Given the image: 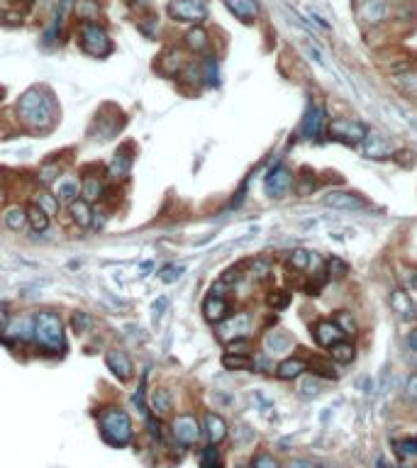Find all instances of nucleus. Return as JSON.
Listing matches in <instances>:
<instances>
[{"label": "nucleus", "instance_id": "1", "mask_svg": "<svg viewBox=\"0 0 417 468\" xmlns=\"http://www.w3.org/2000/svg\"><path fill=\"white\" fill-rule=\"evenodd\" d=\"M18 115L23 120L25 127L30 130H49L54 127L56 122V108H54V100L46 90L42 88H30L20 95L18 100Z\"/></svg>", "mask_w": 417, "mask_h": 468}, {"label": "nucleus", "instance_id": "2", "mask_svg": "<svg viewBox=\"0 0 417 468\" xmlns=\"http://www.w3.org/2000/svg\"><path fill=\"white\" fill-rule=\"evenodd\" d=\"M35 339L44 351H51V354H61L66 349V339H64V322L56 312L51 310H42L35 315Z\"/></svg>", "mask_w": 417, "mask_h": 468}, {"label": "nucleus", "instance_id": "3", "mask_svg": "<svg viewBox=\"0 0 417 468\" xmlns=\"http://www.w3.org/2000/svg\"><path fill=\"white\" fill-rule=\"evenodd\" d=\"M98 424H100V434H103V439L110 446H127L132 441V434H135L130 414L123 407L103 410L98 417Z\"/></svg>", "mask_w": 417, "mask_h": 468}, {"label": "nucleus", "instance_id": "4", "mask_svg": "<svg viewBox=\"0 0 417 468\" xmlns=\"http://www.w3.org/2000/svg\"><path fill=\"white\" fill-rule=\"evenodd\" d=\"M78 44H81V49L86 51L88 56H96V58L110 56L115 49L108 30H105L103 25L93 23V20L91 23L78 25Z\"/></svg>", "mask_w": 417, "mask_h": 468}, {"label": "nucleus", "instance_id": "5", "mask_svg": "<svg viewBox=\"0 0 417 468\" xmlns=\"http://www.w3.org/2000/svg\"><path fill=\"white\" fill-rule=\"evenodd\" d=\"M168 15L183 25H203L208 20V0H171Z\"/></svg>", "mask_w": 417, "mask_h": 468}, {"label": "nucleus", "instance_id": "6", "mask_svg": "<svg viewBox=\"0 0 417 468\" xmlns=\"http://www.w3.org/2000/svg\"><path fill=\"white\" fill-rule=\"evenodd\" d=\"M293 185H295V176L286 164H276V166L268 168V173L263 176V190H266V195L273 200L286 198L290 190H293Z\"/></svg>", "mask_w": 417, "mask_h": 468}, {"label": "nucleus", "instance_id": "7", "mask_svg": "<svg viewBox=\"0 0 417 468\" xmlns=\"http://www.w3.org/2000/svg\"><path fill=\"white\" fill-rule=\"evenodd\" d=\"M327 135L337 142H344L349 147H356L363 142V137L368 135L366 125H361L359 120H349V117H337L327 125Z\"/></svg>", "mask_w": 417, "mask_h": 468}, {"label": "nucleus", "instance_id": "8", "mask_svg": "<svg viewBox=\"0 0 417 468\" xmlns=\"http://www.w3.org/2000/svg\"><path fill=\"white\" fill-rule=\"evenodd\" d=\"M171 434L173 439L181 446H193L195 441L200 439V424L193 414H178L171 424Z\"/></svg>", "mask_w": 417, "mask_h": 468}, {"label": "nucleus", "instance_id": "9", "mask_svg": "<svg viewBox=\"0 0 417 468\" xmlns=\"http://www.w3.org/2000/svg\"><path fill=\"white\" fill-rule=\"evenodd\" d=\"M322 203L327 207H335V210H361V207H366V200L354 190H327L322 195Z\"/></svg>", "mask_w": 417, "mask_h": 468}, {"label": "nucleus", "instance_id": "10", "mask_svg": "<svg viewBox=\"0 0 417 468\" xmlns=\"http://www.w3.org/2000/svg\"><path fill=\"white\" fill-rule=\"evenodd\" d=\"M359 147H361L363 156L373 159V161H381V159H388L390 154H393V144H390V140L385 135H378V132H368Z\"/></svg>", "mask_w": 417, "mask_h": 468}, {"label": "nucleus", "instance_id": "11", "mask_svg": "<svg viewBox=\"0 0 417 468\" xmlns=\"http://www.w3.org/2000/svg\"><path fill=\"white\" fill-rule=\"evenodd\" d=\"M251 332V317L247 312H237V315H230L225 322H220V337L225 342H232V339L239 337H249Z\"/></svg>", "mask_w": 417, "mask_h": 468}, {"label": "nucleus", "instance_id": "12", "mask_svg": "<svg viewBox=\"0 0 417 468\" xmlns=\"http://www.w3.org/2000/svg\"><path fill=\"white\" fill-rule=\"evenodd\" d=\"M325 122H327L325 108H322V105H308V110H305V115H303V122H300V135H303L305 140H313V137L325 132Z\"/></svg>", "mask_w": 417, "mask_h": 468}, {"label": "nucleus", "instance_id": "13", "mask_svg": "<svg viewBox=\"0 0 417 468\" xmlns=\"http://www.w3.org/2000/svg\"><path fill=\"white\" fill-rule=\"evenodd\" d=\"M313 337H315V342H318V347L330 349V347H335L337 342L347 339V334L337 327L335 320H318L313 324Z\"/></svg>", "mask_w": 417, "mask_h": 468}, {"label": "nucleus", "instance_id": "14", "mask_svg": "<svg viewBox=\"0 0 417 468\" xmlns=\"http://www.w3.org/2000/svg\"><path fill=\"white\" fill-rule=\"evenodd\" d=\"M203 315H205V320L213 322V324L225 322L227 317L232 315L230 300H227L225 295H215V292H210V295L203 300Z\"/></svg>", "mask_w": 417, "mask_h": 468}, {"label": "nucleus", "instance_id": "15", "mask_svg": "<svg viewBox=\"0 0 417 468\" xmlns=\"http://www.w3.org/2000/svg\"><path fill=\"white\" fill-rule=\"evenodd\" d=\"M390 13H393V5H390V0H363L361 10H359L361 20H363V23H368V25L385 23V20L390 18Z\"/></svg>", "mask_w": 417, "mask_h": 468}, {"label": "nucleus", "instance_id": "16", "mask_svg": "<svg viewBox=\"0 0 417 468\" xmlns=\"http://www.w3.org/2000/svg\"><path fill=\"white\" fill-rule=\"evenodd\" d=\"M223 3H225V8L244 25H254L259 20V15H261V8H259L256 0H223Z\"/></svg>", "mask_w": 417, "mask_h": 468}, {"label": "nucleus", "instance_id": "17", "mask_svg": "<svg viewBox=\"0 0 417 468\" xmlns=\"http://www.w3.org/2000/svg\"><path fill=\"white\" fill-rule=\"evenodd\" d=\"M305 364H308V371L315 376V378H322V381H337L340 378V369H337L335 361L327 359V356L313 354V356L305 359Z\"/></svg>", "mask_w": 417, "mask_h": 468}, {"label": "nucleus", "instance_id": "18", "mask_svg": "<svg viewBox=\"0 0 417 468\" xmlns=\"http://www.w3.org/2000/svg\"><path fill=\"white\" fill-rule=\"evenodd\" d=\"M105 364H108V369L113 371V376H118L120 381H130L132 374H135V366H132L130 356L125 354V351H120V349L108 351Z\"/></svg>", "mask_w": 417, "mask_h": 468}, {"label": "nucleus", "instance_id": "19", "mask_svg": "<svg viewBox=\"0 0 417 468\" xmlns=\"http://www.w3.org/2000/svg\"><path fill=\"white\" fill-rule=\"evenodd\" d=\"M388 300H390V307H393V312L400 317V320H415V317H417L415 302L410 300V295L403 288H395L393 292H390Z\"/></svg>", "mask_w": 417, "mask_h": 468}, {"label": "nucleus", "instance_id": "20", "mask_svg": "<svg viewBox=\"0 0 417 468\" xmlns=\"http://www.w3.org/2000/svg\"><path fill=\"white\" fill-rule=\"evenodd\" d=\"M132 161H135V156H132V144H125L123 149H118V154H115L113 161H110V168H108L110 176H113V178H125L132 168Z\"/></svg>", "mask_w": 417, "mask_h": 468}, {"label": "nucleus", "instance_id": "21", "mask_svg": "<svg viewBox=\"0 0 417 468\" xmlns=\"http://www.w3.org/2000/svg\"><path fill=\"white\" fill-rule=\"evenodd\" d=\"M303 371H308V364L300 356H288L276 366V376L281 381H295L298 376H303Z\"/></svg>", "mask_w": 417, "mask_h": 468}, {"label": "nucleus", "instance_id": "22", "mask_svg": "<svg viewBox=\"0 0 417 468\" xmlns=\"http://www.w3.org/2000/svg\"><path fill=\"white\" fill-rule=\"evenodd\" d=\"M205 434H208L210 444L218 446L220 441H225L227 437V422L220 417L218 412H208L205 414Z\"/></svg>", "mask_w": 417, "mask_h": 468}, {"label": "nucleus", "instance_id": "23", "mask_svg": "<svg viewBox=\"0 0 417 468\" xmlns=\"http://www.w3.org/2000/svg\"><path fill=\"white\" fill-rule=\"evenodd\" d=\"M68 212H71V220L76 222L78 227L93 225V207L86 198H73L71 203H68Z\"/></svg>", "mask_w": 417, "mask_h": 468}, {"label": "nucleus", "instance_id": "24", "mask_svg": "<svg viewBox=\"0 0 417 468\" xmlns=\"http://www.w3.org/2000/svg\"><path fill=\"white\" fill-rule=\"evenodd\" d=\"M5 332L13 339H18V342H27V339L35 337V317H23V320H13V322L8 320Z\"/></svg>", "mask_w": 417, "mask_h": 468}, {"label": "nucleus", "instance_id": "25", "mask_svg": "<svg viewBox=\"0 0 417 468\" xmlns=\"http://www.w3.org/2000/svg\"><path fill=\"white\" fill-rule=\"evenodd\" d=\"M263 344H266L268 354H286V351L293 349V339H290V334L283 332V329H276V332L266 334Z\"/></svg>", "mask_w": 417, "mask_h": 468}, {"label": "nucleus", "instance_id": "26", "mask_svg": "<svg viewBox=\"0 0 417 468\" xmlns=\"http://www.w3.org/2000/svg\"><path fill=\"white\" fill-rule=\"evenodd\" d=\"M330 359L335 361L337 366L351 364V361L356 359V347H354L351 342H347V339H342V342H337L335 347H330Z\"/></svg>", "mask_w": 417, "mask_h": 468}, {"label": "nucleus", "instance_id": "27", "mask_svg": "<svg viewBox=\"0 0 417 468\" xmlns=\"http://www.w3.org/2000/svg\"><path fill=\"white\" fill-rule=\"evenodd\" d=\"M186 47L195 54H200V51H205L210 47V35L205 32V27H200V25H193L191 30L186 32Z\"/></svg>", "mask_w": 417, "mask_h": 468}, {"label": "nucleus", "instance_id": "28", "mask_svg": "<svg viewBox=\"0 0 417 468\" xmlns=\"http://www.w3.org/2000/svg\"><path fill=\"white\" fill-rule=\"evenodd\" d=\"M81 193H83V198L88 200V203H93V200H100L103 198V193H105V185H103V178L100 176H86L83 178V183H81Z\"/></svg>", "mask_w": 417, "mask_h": 468}, {"label": "nucleus", "instance_id": "29", "mask_svg": "<svg viewBox=\"0 0 417 468\" xmlns=\"http://www.w3.org/2000/svg\"><path fill=\"white\" fill-rule=\"evenodd\" d=\"M327 281H330V273H327V269L325 266H322L320 271H315L313 276H310V278H305L303 281V292L305 295H320L322 292V288H325V283Z\"/></svg>", "mask_w": 417, "mask_h": 468}, {"label": "nucleus", "instance_id": "30", "mask_svg": "<svg viewBox=\"0 0 417 468\" xmlns=\"http://www.w3.org/2000/svg\"><path fill=\"white\" fill-rule=\"evenodd\" d=\"M3 220L13 232H23L27 227V207H10L3 215Z\"/></svg>", "mask_w": 417, "mask_h": 468}, {"label": "nucleus", "instance_id": "31", "mask_svg": "<svg viewBox=\"0 0 417 468\" xmlns=\"http://www.w3.org/2000/svg\"><path fill=\"white\" fill-rule=\"evenodd\" d=\"M27 225L32 227V232H46L49 230V215H46L37 203L30 205L27 207Z\"/></svg>", "mask_w": 417, "mask_h": 468}, {"label": "nucleus", "instance_id": "32", "mask_svg": "<svg viewBox=\"0 0 417 468\" xmlns=\"http://www.w3.org/2000/svg\"><path fill=\"white\" fill-rule=\"evenodd\" d=\"M54 195L59 200H66V203H71L73 198H78V180L71 178V176H66V178H59V180H56Z\"/></svg>", "mask_w": 417, "mask_h": 468}, {"label": "nucleus", "instance_id": "33", "mask_svg": "<svg viewBox=\"0 0 417 468\" xmlns=\"http://www.w3.org/2000/svg\"><path fill=\"white\" fill-rule=\"evenodd\" d=\"M332 320L337 322V327L342 329V332L347 334V337H354V334L359 332V324H356V317L351 315L349 310H337L335 315H332Z\"/></svg>", "mask_w": 417, "mask_h": 468}, {"label": "nucleus", "instance_id": "34", "mask_svg": "<svg viewBox=\"0 0 417 468\" xmlns=\"http://www.w3.org/2000/svg\"><path fill=\"white\" fill-rule=\"evenodd\" d=\"M171 407H173L171 393H168L166 388H154V393H151V410L159 414H166Z\"/></svg>", "mask_w": 417, "mask_h": 468}, {"label": "nucleus", "instance_id": "35", "mask_svg": "<svg viewBox=\"0 0 417 468\" xmlns=\"http://www.w3.org/2000/svg\"><path fill=\"white\" fill-rule=\"evenodd\" d=\"M290 290L286 288H273L266 292V305L271 307V310H286V307L290 305Z\"/></svg>", "mask_w": 417, "mask_h": 468}, {"label": "nucleus", "instance_id": "36", "mask_svg": "<svg viewBox=\"0 0 417 468\" xmlns=\"http://www.w3.org/2000/svg\"><path fill=\"white\" fill-rule=\"evenodd\" d=\"M223 366L227 371H247V369H251V359H249V354H227L223 356Z\"/></svg>", "mask_w": 417, "mask_h": 468}, {"label": "nucleus", "instance_id": "37", "mask_svg": "<svg viewBox=\"0 0 417 468\" xmlns=\"http://www.w3.org/2000/svg\"><path fill=\"white\" fill-rule=\"evenodd\" d=\"M200 468H223V456H220V449L215 444L205 446L200 451Z\"/></svg>", "mask_w": 417, "mask_h": 468}, {"label": "nucleus", "instance_id": "38", "mask_svg": "<svg viewBox=\"0 0 417 468\" xmlns=\"http://www.w3.org/2000/svg\"><path fill=\"white\" fill-rule=\"evenodd\" d=\"M288 264L293 266L295 271H308L310 269V264H313V254L308 252V249H295V252H290L288 254Z\"/></svg>", "mask_w": 417, "mask_h": 468}, {"label": "nucleus", "instance_id": "39", "mask_svg": "<svg viewBox=\"0 0 417 468\" xmlns=\"http://www.w3.org/2000/svg\"><path fill=\"white\" fill-rule=\"evenodd\" d=\"M318 183H320V180L315 178V176L305 173V176H300V178L295 180L293 188L298 190V195H313L315 190H318Z\"/></svg>", "mask_w": 417, "mask_h": 468}, {"label": "nucleus", "instance_id": "40", "mask_svg": "<svg viewBox=\"0 0 417 468\" xmlns=\"http://www.w3.org/2000/svg\"><path fill=\"white\" fill-rule=\"evenodd\" d=\"M200 66H203V78L208 81V86H218V58L205 56Z\"/></svg>", "mask_w": 417, "mask_h": 468}, {"label": "nucleus", "instance_id": "41", "mask_svg": "<svg viewBox=\"0 0 417 468\" xmlns=\"http://www.w3.org/2000/svg\"><path fill=\"white\" fill-rule=\"evenodd\" d=\"M325 269H327V273H330V278H344V276L349 273V266L342 261L340 257H330V259H327Z\"/></svg>", "mask_w": 417, "mask_h": 468}, {"label": "nucleus", "instance_id": "42", "mask_svg": "<svg viewBox=\"0 0 417 468\" xmlns=\"http://www.w3.org/2000/svg\"><path fill=\"white\" fill-rule=\"evenodd\" d=\"M395 451L403 459H410V456H417V437H403L400 441H395Z\"/></svg>", "mask_w": 417, "mask_h": 468}, {"label": "nucleus", "instance_id": "43", "mask_svg": "<svg viewBox=\"0 0 417 468\" xmlns=\"http://www.w3.org/2000/svg\"><path fill=\"white\" fill-rule=\"evenodd\" d=\"M91 324H93V320H91V315H88V312H73L71 327H73V332H76V334L88 332V329H91Z\"/></svg>", "mask_w": 417, "mask_h": 468}, {"label": "nucleus", "instance_id": "44", "mask_svg": "<svg viewBox=\"0 0 417 468\" xmlns=\"http://www.w3.org/2000/svg\"><path fill=\"white\" fill-rule=\"evenodd\" d=\"M37 205L42 207V210L46 212V215H54L56 210H59V198L56 195H51V193H39V198H37Z\"/></svg>", "mask_w": 417, "mask_h": 468}, {"label": "nucleus", "instance_id": "45", "mask_svg": "<svg viewBox=\"0 0 417 468\" xmlns=\"http://www.w3.org/2000/svg\"><path fill=\"white\" fill-rule=\"evenodd\" d=\"M183 271H186L183 266H173V264H171V266H163L161 273H159V278L163 281V283H176V281L183 276Z\"/></svg>", "mask_w": 417, "mask_h": 468}, {"label": "nucleus", "instance_id": "46", "mask_svg": "<svg viewBox=\"0 0 417 468\" xmlns=\"http://www.w3.org/2000/svg\"><path fill=\"white\" fill-rule=\"evenodd\" d=\"M227 351H230V354H249V351H251L249 337H239V339H232V342H227Z\"/></svg>", "mask_w": 417, "mask_h": 468}, {"label": "nucleus", "instance_id": "47", "mask_svg": "<svg viewBox=\"0 0 417 468\" xmlns=\"http://www.w3.org/2000/svg\"><path fill=\"white\" fill-rule=\"evenodd\" d=\"M251 468H281V464L271 454H256L254 461H251Z\"/></svg>", "mask_w": 417, "mask_h": 468}, {"label": "nucleus", "instance_id": "48", "mask_svg": "<svg viewBox=\"0 0 417 468\" xmlns=\"http://www.w3.org/2000/svg\"><path fill=\"white\" fill-rule=\"evenodd\" d=\"M56 176H59V166H56V164H46V166L39 168V180H42L44 185L54 183Z\"/></svg>", "mask_w": 417, "mask_h": 468}, {"label": "nucleus", "instance_id": "49", "mask_svg": "<svg viewBox=\"0 0 417 468\" xmlns=\"http://www.w3.org/2000/svg\"><path fill=\"white\" fill-rule=\"evenodd\" d=\"M318 393H320V381L318 378L303 381V386H300V395H303V398H315Z\"/></svg>", "mask_w": 417, "mask_h": 468}, {"label": "nucleus", "instance_id": "50", "mask_svg": "<svg viewBox=\"0 0 417 468\" xmlns=\"http://www.w3.org/2000/svg\"><path fill=\"white\" fill-rule=\"evenodd\" d=\"M395 156V164H398V166H403V168H413L415 166V154L413 152H395L393 154Z\"/></svg>", "mask_w": 417, "mask_h": 468}, {"label": "nucleus", "instance_id": "51", "mask_svg": "<svg viewBox=\"0 0 417 468\" xmlns=\"http://www.w3.org/2000/svg\"><path fill=\"white\" fill-rule=\"evenodd\" d=\"M0 23L3 25H23V13H18V10H3V13H0Z\"/></svg>", "mask_w": 417, "mask_h": 468}, {"label": "nucleus", "instance_id": "52", "mask_svg": "<svg viewBox=\"0 0 417 468\" xmlns=\"http://www.w3.org/2000/svg\"><path fill=\"white\" fill-rule=\"evenodd\" d=\"M405 395H408L410 400H417V374H413L405 381Z\"/></svg>", "mask_w": 417, "mask_h": 468}, {"label": "nucleus", "instance_id": "53", "mask_svg": "<svg viewBox=\"0 0 417 468\" xmlns=\"http://www.w3.org/2000/svg\"><path fill=\"white\" fill-rule=\"evenodd\" d=\"M166 305H168V300L166 297H159V300L151 305V310H154V320H159V317L163 315V310H166Z\"/></svg>", "mask_w": 417, "mask_h": 468}, {"label": "nucleus", "instance_id": "54", "mask_svg": "<svg viewBox=\"0 0 417 468\" xmlns=\"http://www.w3.org/2000/svg\"><path fill=\"white\" fill-rule=\"evenodd\" d=\"M405 344H408L410 351H417V327L408 332V337H405Z\"/></svg>", "mask_w": 417, "mask_h": 468}, {"label": "nucleus", "instance_id": "55", "mask_svg": "<svg viewBox=\"0 0 417 468\" xmlns=\"http://www.w3.org/2000/svg\"><path fill=\"white\" fill-rule=\"evenodd\" d=\"M405 276H408L410 285H413V288L417 290V269H415V266H410V269H408V273H405Z\"/></svg>", "mask_w": 417, "mask_h": 468}, {"label": "nucleus", "instance_id": "56", "mask_svg": "<svg viewBox=\"0 0 417 468\" xmlns=\"http://www.w3.org/2000/svg\"><path fill=\"white\" fill-rule=\"evenodd\" d=\"M288 468H320V466H315V464H310V461H303V459H298V461H293Z\"/></svg>", "mask_w": 417, "mask_h": 468}, {"label": "nucleus", "instance_id": "57", "mask_svg": "<svg viewBox=\"0 0 417 468\" xmlns=\"http://www.w3.org/2000/svg\"><path fill=\"white\" fill-rule=\"evenodd\" d=\"M8 327V312L0 307V334H3V329Z\"/></svg>", "mask_w": 417, "mask_h": 468}, {"label": "nucleus", "instance_id": "58", "mask_svg": "<svg viewBox=\"0 0 417 468\" xmlns=\"http://www.w3.org/2000/svg\"><path fill=\"white\" fill-rule=\"evenodd\" d=\"M13 5H23L25 10H30L35 5V0H13Z\"/></svg>", "mask_w": 417, "mask_h": 468}, {"label": "nucleus", "instance_id": "59", "mask_svg": "<svg viewBox=\"0 0 417 468\" xmlns=\"http://www.w3.org/2000/svg\"><path fill=\"white\" fill-rule=\"evenodd\" d=\"M313 18H315V23H318L322 30H330V23H325V20H322L320 15H315V13H313Z\"/></svg>", "mask_w": 417, "mask_h": 468}, {"label": "nucleus", "instance_id": "60", "mask_svg": "<svg viewBox=\"0 0 417 468\" xmlns=\"http://www.w3.org/2000/svg\"><path fill=\"white\" fill-rule=\"evenodd\" d=\"M3 198H5V195H3V190H0V203H3Z\"/></svg>", "mask_w": 417, "mask_h": 468}, {"label": "nucleus", "instance_id": "61", "mask_svg": "<svg viewBox=\"0 0 417 468\" xmlns=\"http://www.w3.org/2000/svg\"><path fill=\"white\" fill-rule=\"evenodd\" d=\"M395 468H408V466H395Z\"/></svg>", "mask_w": 417, "mask_h": 468}]
</instances>
